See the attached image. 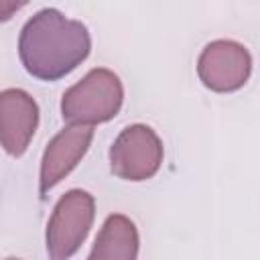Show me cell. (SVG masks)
Masks as SVG:
<instances>
[{
    "label": "cell",
    "instance_id": "cell-5",
    "mask_svg": "<svg viewBox=\"0 0 260 260\" xmlns=\"http://www.w3.org/2000/svg\"><path fill=\"white\" fill-rule=\"evenodd\" d=\"M252 71V57L248 49L236 41H213L205 45L197 61V75L201 83L219 93H230L248 81Z\"/></svg>",
    "mask_w": 260,
    "mask_h": 260
},
{
    "label": "cell",
    "instance_id": "cell-3",
    "mask_svg": "<svg viewBox=\"0 0 260 260\" xmlns=\"http://www.w3.org/2000/svg\"><path fill=\"white\" fill-rule=\"evenodd\" d=\"M95 217V199L83 189L67 191L55 205L47 223L49 260H69L85 242Z\"/></svg>",
    "mask_w": 260,
    "mask_h": 260
},
{
    "label": "cell",
    "instance_id": "cell-8",
    "mask_svg": "<svg viewBox=\"0 0 260 260\" xmlns=\"http://www.w3.org/2000/svg\"><path fill=\"white\" fill-rule=\"evenodd\" d=\"M138 244L134 221L122 213H114L104 221L87 260H136Z\"/></svg>",
    "mask_w": 260,
    "mask_h": 260
},
{
    "label": "cell",
    "instance_id": "cell-4",
    "mask_svg": "<svg viewBox=\"0 0 260 260\" xmlns=\"http://www.w3.org/2000/svg\"><path fill=\"white\" fill-rule=\"evenodd\" d=\"M162 142L158 134L144 124L124 128L110 148V169L124 181L152 179L162 165Z\"/></svg>",
    "mask_w": 260,
    "mask_h": 260
},
{
    "label": "cell",
    "instance_id": "cell-10",
    "mask_svg": "<svg viewBox=\"0 0 260 260\" xmlns=\"http://www.w3.org/2000/svg\"><path fill=\"white\" fill-rule=\"evenodd\" d=\"M6 260H18V258H6Z\"/></svg>",
    "mask_w": 260,
    "mask_h": 260
},
{
    "label": "cell",
    "instance_id": "cell-9",
    "mask_svg": "<svg viewBox=\"0 0 260 260\" xmlns=\"http://www.w3.org/2000/svg\"><path fill=\"white\" fill-rule=\"evenodd\" d=\"M24 6V2H2L0 0V20H8L16 10H20Z\"/></svg>",
    "mask_w": 260,
    "mask_h": 260
},
{
    "label": "cell",
    "instance_id": "cell-7",
    "mask_svg": "<svg viewBox=\"0 0 260 260\" xmlns=\"http://www.w3.org/2000/svg\"><path fill=\"white\" fill-rule=\"evenodd\" d=\"M39 126V106L24 89L0 91V146L10 156H20L28 148Z\"/></svg>",
    "mask_w": 260,
    "mask_h": 260
},
{
    "label": "cell",
    "instance_id": "cell-1",
    "mask_svg": "<svg viewBox=\"0 0 260 260\" xmlns=\"http://www.w3.org/2000/svg\"><path fill=\"white\" fill-rule=\"evenodd\" d=\"M91 51L89 30L57 8H43L26 20L18 37V55L28 75L57 81L69 75Z\"/></svg>",
    "mask_w": 260,
    "mask_h": 260
},
{
    "label": "cell",
    "instance_id": "cell-6",
    "mask_svg": "<svg viewBox=\"0 0 260 260\" xmlns=\"http://www.w3.org/2000/svg\"><path fill=\"white\" fill-rule=\"evenodd\" d=\"M91 138H93L91 126L69 124L47 144L43 152L41 177H39L41 195H47L61 179H65L77 167V162L85 156Z\"/></svg>",
    "mask_w": 260,
    "mask_h": 260
},
{
    "label": "cell",
    "instance_id": "cell-2",
    "mask_svg": "<svg viewBox=\"0 0 260 260\" xmlns=\"http://www.w3.org/2000/svg\"><path fill=\"white\" fill-rule=\"evenodd\" d=\"M124 102L120 77L104 67L91 69L61 98V116L69 124L93 126L112 120Z\"/></svg>",
    "mask_w": 260,
    "mask_h": 260
}]
</instances>
